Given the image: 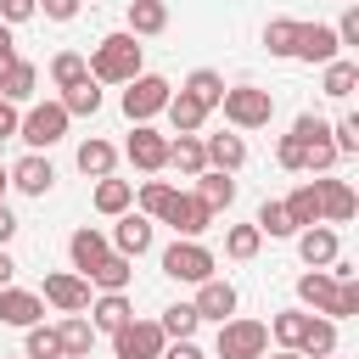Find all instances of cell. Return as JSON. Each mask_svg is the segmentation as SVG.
Listing matches in <instances>:
<instances>
[{"label":"cell","mask_w":359,"mask_h":359,"mask_svg":"<svg viewBox=\"0 0 359 359\" xmlns=\"http://www.w3.org/2000/svg\"><path fill=\"white\" fill-rule=\"evenodd\" d=\"M258 236H275V241H286V236H297V224H292V213H286V202H258Z\"/></svg>","instance_id":"e575fe53"},{"label":"cell","mask_w":359,"mask_h":359,"mask_svg":"<svg viewBox=\"0 0 359 359\" xmlns=\"http://www.w3.org/2000/svg\"><path fill=\"white\" fill-rule=\"evenodd\" d=\"M34 90H39V67L17 56V62H11L6 73H0V95H6L11 107H22V101H34Z\"/></svg>","instance_id":"cb8c5ba5"},{"label":"cell","mask_w":359,"mask_h":359,"mask_svg":"<svg viewBox=\"0 0 359 359\" xmlns=\"http://www.w3.org/2000/svg\"><path fill=\"white\" fill-rule=\"evenodd\" d=\"M337 45H359V6L342 11V22H337Z\"/></svg>","instance_id":"681fc988"},{"label":"cell","mask_w":359,"mask_h":359,"mask_svg":"<svg viewBox=\"0 0 359 359\" xmlns=\"http://www.w3.org/2000/svg\"><path fill=\"white\" fill-rule=\"evenodd\" d=\"M79 6H84V0H39V11H45L50 22H73V17H79Z\"/></svg>","instance_id":"c3c4849f"},{"label":"cell","mask_w":359,"mask_h":359,"mask_svg":"<svg viewBox=\"0 0 359 359\" xmlns=\"http://www.w3.org/2000/svg\"><path fill=\"white\" fill-rule=\"evenodd\" d=\"M292 45H297V22H292V17H269V22H264V50L292 62Z\"/></svg>","instance_id":"8d00e7d4"},{"label":"cell","mask_w":359,"mask_h":359,"mask_svg":"<svg viewBox=\"0 0 359 359\" xmlns=\"http://www.w3.org/2000/svg\"><path fill=\"white\" fill-rule=\"evenodd\" d=\"M79 79H90L84 56H79V50H56V56H50V84L67 90V84H79Z\"/></svg>","instance_id":"60d3db41"},{"label":"cell","mask_w":359,"mask_h":359,"mask_svg":"<svg viewBox=\"0 0 359 359\" xmlns=\"http://www.w3.org/2000/svg\"><path fill=\"white\" fill-rule=\"evenodd\" d=\"M28 17H39V0H0V22H28Z\"/></svg>","instance_id":"7dc6e473"},{"label":"cell","mask_w":359,"mask_h":359,"mask_svg":"<svg viewBox=\"0 0 359 359\" xmlns=\"http://www.w3.org/2000/svg\"><path fill=\"white\" fill-rule=\"evenodd\" d=\"M157 325H163V337H168V342H180V337H196V325H202V320H196V309H191V303H168Z\"/></svg>","instance_id":"f35d334b"},{"label":"cell","mask_w":359,"mask_h":359,"mask_svg":"<svg viewBox=\"0 0 359 359\" xmlns=\"http://www.w3.org/2000/svg\"><path fill=\"white\" fill-rule=\"evenodd\" d=\"M286 213H292V224L303 230V224H320V185L314 180H303L292 196H286Z\"/></svg>","instance_id":"836d02e7"},{"label":"cell","mask_w":359,"mask_h":359,"mask_svg":"<svg viewBox=\"0 0 359 359\" xmlns=\"http://www.w3.org/2000/svg\"><path fill=\"white\" fill-rule=\"evenodd\" d=\"M157 359H208V353H202L191 337H180V342H163V353H157Z\"/></svg>","instance_id":"f907efd6"},{"label":"cell","mask_w":359,"mask_h":359,"mask_svg":"<svg viewBox=\"0 0 359 359\" xmlns=\"http://www.w3.org/2000/svg\"><path fill=\"white\" fill-rule=\"evenodd\" d=\"M342 45H337V28L331 22H297V45H292V62H331Z\"/></svg>","instance_id":"7c38bea8"},{"label":"cell","mask_w":359,"mask_h":359,"mask_svg":"<svg viewBox=\"0 0 359 359\" xmlns=\"http://www.w3.org/2000/svg\"><path fill=\"white\" fill-rule=\"evenodd\" d=\"M56 337H62V359H90V348H95V325L84 314H67L56 325Z\"/></svg>","instance_id":"d4e9b609"},{"label":"cell","mask_w":359,"mask_h":359,"mask_svg":"<svg viewBox=\"0 0 359 359\" xmlns=\"http://www.w3.org/2000/svg\"><path fill=\"white\" fill-rule=\"evenodd\" d=\"M331 146H337V157H353V151H359V118H353V112H342V118L331 123Z\"/></svg>","instance_id":"7bdbcfd3"},{"label":"cell","mask_w":359,"mask_h":359,"mask_svg":"<svg viewBox=\"0 0 359 359\" xmlns=\"http://www.w3.org/2000/svg\"><path fill=\"white\" fill-rule=\"evenodd\" d=\"M303 331H309V309H280V314L269 320V337H275L280 348H297Z\"/></svg>","instance_id":"d590c367"},{"label":"cell","mask_w":359,"mask_h":359,"mask_svg":"<svg viewBox=\"0 0 359 359\" xmlns=\"http://www.w3.org/2000/svg\"><path fill=\"white\" fill-rule=\"evenodd\" d=\"M73 163H79V174H90V180H107V174H112V163H118V146H112V140H101V135H90V140H79Z\"/></svg>","instance_id":"44dd1931"},{"label":"cell","mask_w":359,"mask_h":359,"mask_svg":"<svg viewBox=\"0 0 359 359\" xmlns=\"http://www.w3.org/2000/svg\"><path fill=\"white\" fill-rule=\"evenodd\" d=\"M180 90H191V95H196V101H202V107L213 112V107H219V95H224V79H219L213 67H196V73H191V79H185Z\"/></svg>","instance_id":"b9f144b4"},{"label":"cell","mask_w":359,"mask_h":359,"mask_svg":"<svg viewBox=\"0 0 359 359\" xmlns=\"http://www.w3.org/2000/svg\"><path fill=\"white\" fill-rule=\"evenodd\" d=\"M39 314H45V297H39V292L0 286V325H17V331H28V325H39Z\"/></svg>","instance_id":"2e32d148"},{"label":"cell","mask_w":359,"mask_h":359,"mask_svg":"<svg viewBox=\"0 0 359 359\" xmlns=\"http://www.w3.org/2000/svg\"><path fill=\"white\" fill-rule=\"evenodd\" d=\"M90 286H101V292H129V280H135V258H123V252H107L90 275H84Z\"/></svg>","instance_id":"603a6c76"},{"label":"cell","mask_w":359,"mask_h":359,"mask_svg":"<svg viewBox=\"0 0 359 359\" xmlns=\"http://www.w3.org/2000/svg\"><path fill=\"white\" fill-rule=\"evenodd\" d=\"M219 112H224V123H230V129H264V123L275 118V95H269V90H258V84H224Z\"/></svg>","instance_id":"7a4b0ae2"},{"label":"cell","mask_w":359,"mask_h":359,"mask_svg":"<svg viewBox=\"0 0 359 359\" xmlns=\"http://www.w3.org/2000/svg\"><path fill=\"white\" fill-rule=\"evenodd\" d=\"M11 280H17V258L0 247V286H11Z\"/></svg>","instance_id":"11a10c76"},{"label":"cell","mask_w":359,"mask_h":359,"mask_svg":"<svg viewBox=\"0 0 359 359\" xmlns=\"http://www.w3.org/2000/svg\"><path fill=\"white\" fill-rule=\"evenodd\" d=\"M353 314H359V280H337V303L325 320H353Z\"/></svg>","instance_id":"f6af8a7d"},{"label":"cell","mask_w":359,"mask_h":359,"mask_svg":"<svg viewBox=\"0 0 359 359\" xmlns=\"http://www.w3.org/2000/svg\"><path fill=\"white\" fill-rule=\"evenodd\" d=\"M297 258H303L309 269L337 264V258H342V236H337V224H303V230H297Z\"/></svg>","instance_id":"8fae6325"},{"label":"cell","mask_w":359,"mask_h":359,"mask_svg":"<svg viewBox=\"0 0 359 359\" xmlns=\"http://www.w3.org/2000/svg\"><path fill=\"white\" fill-rule=\"evenodd\" d=\"M6 191H11V174H6V163H0V202H6Z\"/></svg>","instance_id":"6f0895ef"},{"label":"cell","mask_w":359,"mask_h":359,"mask_svg":"<svg viewBox=\"0 0 359 359\" xmlns=\"http://www.w3.org/2000/svg\"><path fill=\"white\" fill-rule=\"evenodd\" d=\"M258 247H264V236H258V224H230V230H224V252H230L236 264H247V258H258Z\"/></svg>","instance_id":"74e56055"},{"label":"cell","mask_w":359,"mask_h":359,"mask_svg":"<svg viewBox=\"0 0 359 359\" xmlns=\"http://www.w3.org/2000/svg\"><path fill=\"white\" fill-rule=\"evenodd\" d=\"M163 342H168L163 325H157V320H135V314L112 331V353H118V359H157Z\"/></svg>","instance_id":"52a82bcc"},{"label":"cell","mask_w":359,"mask_h":359,"mask_svg":"<svg viewBox=\"0 0 359 359\" xmlns=\"http://www.w3.org/2000/svg\"><path fill=\"white\" fill-rule=\"evenodd\" d=\"M17 62V39H11V22H0V73Z\"/></svg>","instance_id":"816d5d0a"},{"label":"cell","mask_w":359,"mask_h":359,"mask_svg":"<svg viewBox=\"0 0 359 359\" xmlns=\"http://www.w3.org/2000/svg\"><path fill=\"white\" fill-rule=\"evenodd\" d=\"M236 286L230 280H219V275H208V280H196V297H191V309H196V320H230L236 314Z\"/></svg>","instance_id":"5bb4252c"},{"label":"cell","mask_w":359,"mask_h":359,"mask_svg":"<svg viewBox=\"0 0 359 359\" xmlns=\"http://www.w3.org/2000/svg\"><path fill=\"white\" fill-rule=\"evenodd\" d=\"M112 252H123V258H140V252H151V219L135 208V213H118V224H112Z\"/></svg>","instance_id":"9a60e30c"},{"label":"cell","mask_w":359,"mask_h":359,"mask_svg":"<svg viewBox=\"0 0 359 359\" xmlns=\"http://www.w3.org/2000/svg\"><path fill=\"white\" fill-rule=\"evenodd\" d=\"M168 191H174L168 180H146V185H140V196H135V202H140V213H146V219H157V213H163V202H168Z\"/></svg>","instance_id":"ee69618b"},{"label":"cell","mask_w":359,"mask_h":359,"mask_svg":"<svg viewBox=\"0 0 359 359\" xmlns=\"http://www.w3.org/2000/svg\"><path fill=\"white\" fill-rule=\"evenodd\" d=\"M320 185V224H348L353 219V208H359V196H353V185L348 180H314Z\"/></svg>","instance_id":"e0dca14e"},{"label":"cell","mask_w":359,"mask_h":359,"mask_svg":"<svg viewBox=\"0 0 359 359\" xmlns=\"http://www.w3.org/2000/svg\"><path fill=\"white\" fill-rule=\"evenodd\" d=\"M353 84H359V62H348V56H331V62H325V79H320V90H325L331 101H348V95H353Z\"/></svg>","instance_id":"1f68e13d"},{"label":"cell","mask_w":359,"mask_h":359,"mask_svg":"<svg viewBox=\"0 0 359 359\" xmlns=\"http://www.w3.org/2000/svg\"><path fill=\"white\" fill-rule=\"evenodd\" d=\"M163 275H168V280H180V286H196V280H208V275H213V252H208L202 241L180 236V241L163 252Z\"/></svg>","instance_id":"8992f818"},{"label":"cell","mask_w":359,"mask_h":359,"mask_svg":"<svg viewBox=\"0 0 359 359\" xmlns=\"http://www.w3.org/2000/svg\"><path fill=\"white\" fill-rule=\"evenodd\" d=\"M22 359H62V337H56V325H28V337H22Z\"/></svg>","instance_id":"ab89813d"},{"label":"cell","mask_w":359,"mask_h":359,"mask_svg":"<svg viewBox=\"0 0 359 359\" xmlns=\"http://www.w3.org/2000/svg\"><path fill=\"white\" fill-rule=\"evenodd\" d=\"M6 174H11V185H17L22 196H50V185H56V168H50V157H45V151L17 157Z\"/></svg>","instance_id":"4fadbf2b"},{"label":"cell","mask_w":359,"mask_h":359,"mask_svg":"<svg viewBox=\"0 0 359 359\" xmlns=\"http://www.w3.org/2000/svg\"><path fill=\"white\" fill-rule=\"evenodd\" d=\"M168 28V0H129V34L135 39H151Z\"/></svg>","instance_id":"484cf974"},{"label":"cell","mask_w":359,"mask_h":359,"mask_svg":"<svg viewBox=\"0 0 359 359\" xmlns=\"http://www.w3.org/2000/svg\"><path fill=\"white\" fill-rule=\"evenodd\" d=\"M62 107H67V118H95V112H101V84H95V79L67 84V90H62Z\"/></svg>","instance_id":"d6a6232c"},{"label":"cell","mask_w":359,"mask_h":359,"mask_svg":"<svg viewBox=\"0 0 359 359\" xmlns=\"http://www.w3.org/2000/svg\"><path fill=\"white\" fill-rule=\"evenodd\" d=\"M135 208V185L129 180H95V213H107V219H118V213H129Z\"/></svg>","instance_id":"f1b7e54d"},{"label":"cell","mask_w":359,"mask_h":359,"mask_svg":"<svg viewBox=\"0 0 359 359\" xmlns=\"http://www.w3.org/2000/svg\"><path fill=\"white\" fill-rule=\"evenodd\" d=\"M269 348V325L264 320H219V337H213V353L219 359H258Z\"/></svg>","instance_id":"5b68a950"},{"label":"cell","mask_w":359,"mask_h":359,"mask_svg":"<svg viewBox=\"0 0 359 359\" xmlns=\"http://www.w3.org/2000/svg\"><path fill=\"white\" fill-rule=\"evenodd\" d=\"M196 196L208 202V213H224V208L236 202V180L219 174V168H202V174H196Z\"/></svg>","instance_id":"83f0119b"},{"label":"cell","mask_w":359,"mask_h":359,"mask_svg":"<svg viewBox=\"0 0 359 359\" xmlns=\"http://www.w3.org/2000/svg\"><path fill=\"white\" fill-rule=\"evenodd\" d=\"M123 157H129L140 174H157V168H168V135L151 129V123H135V135L123 140Z\"/></svg>","instance_id":"30bf717a"},{"label":"cell","mask_w":359,"mask_h":359,"mask_svg":"<svg viewBox=\"0 0 359 359\" xmlns=\"http://www.w3.org/2000/svg\"><path fill=\"white\" fill-rule=\"evenodd\" d=\"M168 95H174V84H168L163 73H135V79L123 84V118H129V123H151V118L168 107Z\"/></svg>","instance_id":"277c9868"},{"label":"cell","mask_w":359,"mask_h":359,"mask_svg":"<svg viewBox=\"0 0 359 359\" xmlns=\"http://www.w3.org/2000/svg\"><path fill=\"white\" fill-rule=\"evenodd\" d=\"M258 359H303V353H297V348H275V353H269V348H264V353H258Z\"/></svg>","instance_id":"9f6ffc18"},{"label":"cell","mask_w":359,"mask_h":359,"mask_svg":"<svg viewBox=\"0 0 359 359\" xmlns=\"http://www.w3.org/2000/svg\"><path fill=\"white\" fill-rule=\"evenodd\" d=\"M11 236H17V213H11V208H6V202H0V247H6V241H11Z\"/></svg>","instance_id":"db71d44e"},{"label":"cell","mask_w":359,"mask_h":359,"mask_svg":"<svg viewBox=\"0 0 359 359\" xmlns=\"http://www.w3.org/2000/svg\"><path fill=\"white\" fill-rule=\"evenodd\" d=\"M275 163H280L286 174H303V140H297V135H280V146H275Z\"/></svg>","instance_id":"bcb514c9"},{"label":"cell","mask_w":359,"mask_h":359,"mask_svg":"<svg viewBox=\"0 0 359 359\" xmlns=\"http://www.w3.org/2000/svg\"><path fill=\"white\" fill-rule=\"evenodd\" d=\"M84 67H90V79H95V84H129L135 73H146V67H140V39H135L129 28L101 34V39H95V50L84 56Z\"/></svg>","instance_id":"6da1fadb"},{"label":"cell","mask_w":359,"mask_h":359,"mask_svg":"<svg viewBox=\"0 0 359 359\" xmlns=\"http://www.w3.org/2000/svg\"><path fill=\"white\" fill-rule=\"evenodd\" d=\"M163 224H174V236H191V241H202V230L213 224V213H208V202L191 191H168V202H163V213H157Z\"/></svg>","instance_id":"ba28073f"},{"label":"cell","mask_w":359,"mask_h":359,"mask_svg":"<svg viewBox=\"0 0 359 359\" xmlns=\"http://www.w3.org/2000/svg\"><path fill=\"white\" fill-rule=\"evenodd\" d=\"M202 151H208V168H219V174H236L247 163V140L241 135H202Z\"/></svg>","instance_id":"ffe728a7"},{"label":"cell","mask_w":359,"mask_h":359,"mask_svg":"<svg viewBox=\"0 0 359 359\" xmlns=\"http://www.w3.org/2000/svg\"><path fill=\"white\" fill-rule=\"evenodd\" d=\"M325 359H337V353H325Z\"/></svg>","instance_id":"680465c9"},{"label":"cell","mask_w":359,"mask_h":359,"mask_svg":"<svg viewBox=\"0 0 359 359\" xmlns=\"http://www.w3.org/2000/svg\"><path fill=\"white\" fill-rule=\"evenodd\" d=\"M107 252H112V241H107L95 224H79V230L67 236V258H73V269H79V275H90Z\"/></svg>","instance_id":"ac0fdd59"},{"label":"cell","mask_w":359,"mask_h":359,"mask_svg":"<svg viewBox=\"0 0 359 359\" xmlns=\"http://www.w3.org/2000/svg\"><path fill=\"white\" fill-rule=\"evenodd\" d=\"M168 168H180L185 180H196V174L208 168V151H202V135H180V140H168Z\"/></svg>","instance_id":"4316f807"},{"label":"cell","mask_w":359,"mask_h":359,"mask_svg":"<svg viewBox=\"0 0 359 359\" xmlns=\"http://www.w3.org/2000/svg\"><path fill=\"white\" fill-rule=\"evenodd\" d=\"M129 314H135V309H129V297H123V292H101V297L90 303V325H95V331H107V337H112Z\"/></svg>","instance_id":"f546056e"},{"label":"cell","mask_w":359,"mask_h":359,"mask_svg":"<svg viewBox=\"0 0 359 359\" xmlns=\"http://www.w3.org/2000/svg\"><path fill=\"white\" fill-rule=\"evenodd\" d=\"M67 107L62 101H28V112L17 118V140L28 146V151H50L62 135H67Z\"/></svg>","instance_id":"3957f363"},{"label":"cell","mask_w":359,"mask_h":359,"mask_svg":"<svg viewBox=\"0 0 359 359\" xmlns=\"http://www.w3.org/2000/svg\"><path fill=\"white\" fill-rule=\"evenodd\" d=\"M163 112H168V123H174V135H196V129L208 123V107H202V101H196L191 90H174Z\"/></svg>","instance_id":"7402d4cb"},{"label":"cell","mask_w":359,"mask_h":359,"mask_svg":"<svg viewBox=\"0 0 359 359\" xmlns=\"http://www.w3.org/2000/svg\"><path fill=\"white\" fill-rule=\"evenodd\" d=\"M17 118H22V112H17V107L0 95V140H11V135H17Z\"/></svg>","instance_id":"f5cc1de1"},{"label":"cell","mask_w":359,"mask_h":359,"mask_svg":"<svg viewBox=\"0 0 359 359\" xmlns=\"http://www.w3.org/2000/svg\"><path fill=\"white\" fill-rule=\"evenodd\" d=\"M297 303L314 309V314H331V303H337V275H331V269H309V275H297Z\"/></svg>","instance_id":"d6986e66"},{"label":"cell","mask_w":359,"mask_h":359,"mask_svg":"<svg viewBox=\"0 0 359 359\" xmlns=\"http://www.w3.org/2000/svg\"><path fill=\"white\" fill-rule=\"evenodd\" d=\"M39 297H45L50 309H62V314H84V309H90V280H84L79 269H50Z\"/></svg>","instance_id":"9c48e42d"},{"label":"cell","mask_w":359,"mask_h":359,"mask_svg":"<svg viewBox=\"0 0 359 359\" xmlns=\"http://www.w3.org/2000/svg\"><path fill=\"white\" fill-rule=\"evenodd\" d=\"M297 353H303V359H325V353H337V320H325V314H309V331H303Z\"/></svg>","instance_id":"4dcf8cb0"}]
</instances>
